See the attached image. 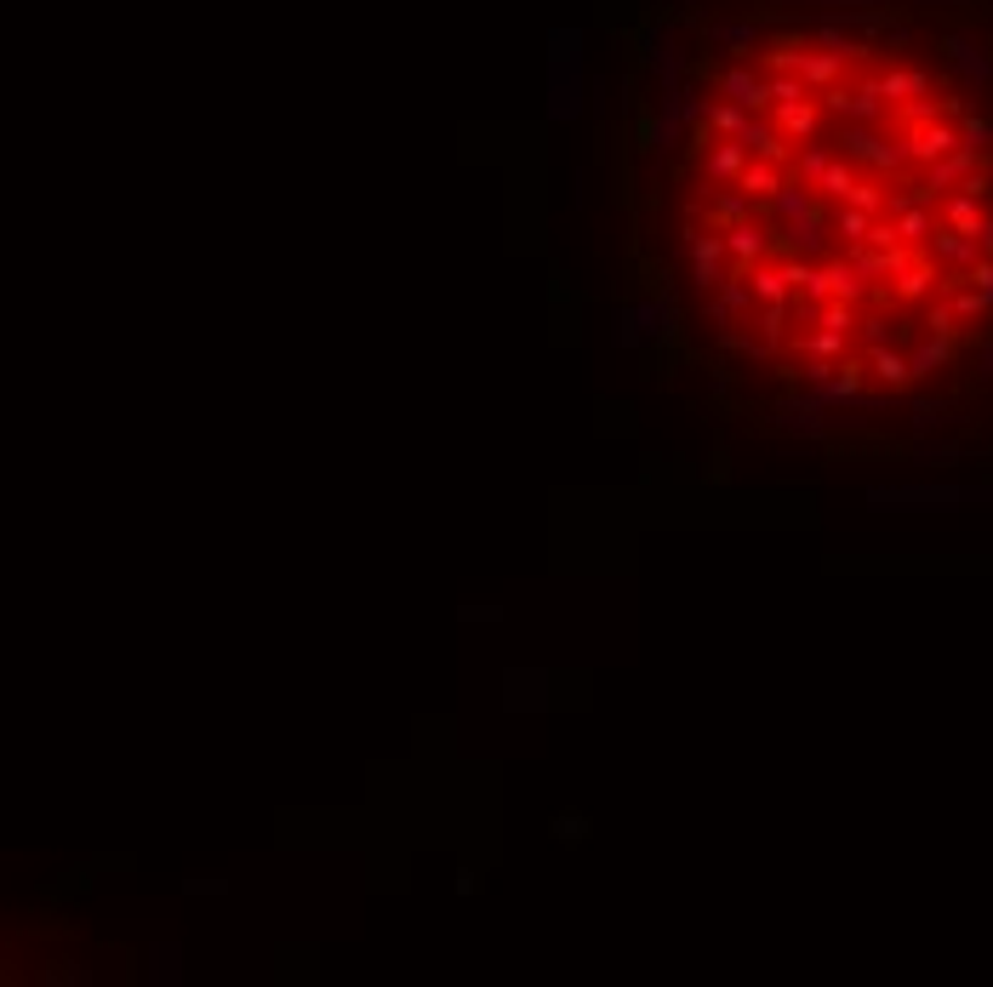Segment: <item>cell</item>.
<instances>
[{
  "instance_id": "4",
  "label": "cell",
  "mask_w": 993,
  "mask_h": 987,
  "mask_svg": "<svg viewBox=\"0 0 993 987\" xmlns=\"http://www.w3.org/2000/svg\"><path fill=\"white\" fill-rule=\"evenodd\" d=\"M839 155L856 160V166H874L879 177L902 171V166L913 160V155H908V138H902V143H885L874 126H846V132H839Z\"/></svg>"
},
{
  "instance_id": "39",
  "label": "cell",
  "mask_w": 993,
  "mask_h": 987,
  "mask_svg": "<svg viewBox=\"0 0 993 987\" xmlns=\"http://www.w3.org/2000/svg\"><path fill=\"white\" fill-rule=\"evenodd\" d=\"M834 160H839L834 148L811 138V148H800V155H794V171H800V183H811V189H817V183H823V171H828Z\"/></svg>"
},
{
  "instance_id": "33",
  "label": "cell",
  "mask_w": 993,
  "mask_h": 987,
  "mask_svg": "<svg viewBox=\"0 0 993 987\" xmlns=\"http://www.w3.org/2000/svg\"><path fill=\"white\" fill-rule=\"evenodd\" d=\"M879 92L890 97V104H902V97H925L931 74L925 69H890V74H879Z\"/></svg>"
},
{
  "instance_id": "24",
  "label": "cell",
  "mask_w": 993,
  "mask_h": 987,
  "mask_svg": "<svg viewBox=\"0 0 993 987\" xmlns=\"http://www.w3.org/2000/svg\"><path fill=\"white\" fill-rule=\"evenodd\" d=\"M828 263V281H834V297H846V302H868L874 297V281L862 274L851 258H823Z\"/></svg>"
},
{
  "instance_id": "51",
  "label": "cell",
  "mask_w": 993,
  "mask_h": 987,
  "mask_svg": "<svg viewBox=\"0 0 993 987\" xmlns=\"http://www.w3.org/2000/svg\"><path fill=\"white\" fill-rule=\"evenodd\" d=\"M457 622H503V605H457Z\"/></svg>"
},
{
  "instance_id": "35",
  "label": "cell",
  "mask_w": 993,
  "mask_h": 987,
  "mask_svg": "<svg viewBox=\"0 0 993 987\" xmlns=\"http://www.w3.org/2000/svg\"><path fill=\"white\" fill-rule=\"evenodd\" d=\"M874 212H862V206H834V235H846V246H868V235H874Z\"/></svg>"
},
{
  "instance_id": "20",
  "label": "cell",
  "mask_w": 993,
  "mask_h": 987,
  "mask_svg": "<svg viewBox=\"0 0 993 987\" xmlns=\"http://www.w3.org/2000/svg\"><path fill=\"white\" fill-rule=\"evenodd\" d=\"M702 302H708V320H714V325H731L736 314H754L759 309V297H754L748 281H725L714 297H702Z\"/></svg>"
},
{
  "instance_id": "53",
  "label": "cell",
  "mask_w": 993,
  "mask_h": 987,
  "mask_svg": "<svg viewBox=\"0 0 993 987\" xmlns=\"http://www.w3.org/2000/svg\"><path fill=\"white\" fill-rule=\"evenodd\" d=\"M885 337H890V320H885V314H868V320H862V343H868V348H879Z\"/></svg>"
},
{
  "instance_id": "52",
  "label": "cell",
  "mask_w": 993,
  "mask_h": 987,
  "mask_svg": "<svg viewBox=\"0 0 993 987\" xmlns=\"http://www.w3.org/2000/svg\"><path fill=\"white\" fill-rule=\"evenodd\" d=\"M965 281H971V286H977V292L988 297V309H993V258H982V263H977L971 274H965Z\"/></svg>"
},
{
  "instance_id": "37",
  "label": "cell",
  "mask_w": 993,
  "mask_h": 987,
  "mask_svg": "<svg viewBox=\"0 0 993 987\" xmlns=\"http://www.w3.org/2000/svg\"><path fill=\"white\" fill-rule=\"evenodd\" d=\"M856 183H862V177H856V160H846V155H839V160H834V166L823 171L817 194H823V200H834V206H839V200H846V194H851Z\"/></svg>"
},
{
  "instance_id": "40",
  "label": "cell",
  "mask_w": 993,
  "mask_h": 987,
  "mask_svg": "<svg viewBox=\"0 0 993 987\" xmlns=\"http://www.w3.org/2000/svg\"><path fill=\"white\" fill-rule=\"evenodd\" d=\"M800 69H805V40L800 35L777 40L771 52H766V74H800Z\"/></svg>"
},
{
  "instance_id": "9",
  "label": "cell",
  "mask_w": 993,
  "mask_h": 987,
  "mask_svg": "<svg viewBox=\"0 0 993 987\" xmlns=\"http://www.w3.org/2000/svg\"><path fill=\"white\" fill-rule=\"evenodd\" d=\"M828 235H834V217L817 206L800 223H782L777 229V258H823L828 251Z\"/></svg>"
},
{
  "instance_id": "6",
  "label": "cell",
  "mask_w": 993,
  "mask_h": 987,
  "mask_svg": "<svg viewBox=\"0 0 993 987\" xmlns=\"http://www.w3.org/2000/svg\"><path fill=\"white\" fill-rule=\"evenodd\" d=\"M714 92L731 97V104H743L748 115H771V109H777L766 74H759L754 63H725V69H714Z\"/></svg>"
},
{
  "instance_id": "11",
  "label": "cell",
  "mask_w": 993,
  "mask_h": 987,
  "mask_svg": "<svg viewBox=\"0 0 993 987\" xmlns=\"http://www.w3.org/2000/svg\"><path fill=\"white\" fill-rule=\"evenodd\" d=\"M748 143L743 138H714L697 155V166H702V177H708V189H725V183H743V171H748Z\"/></svg>"
},
{
  "instance_id": "8",
  "label": "cell",
  "mask_w": 993,
  "mask_h": 987,
  "mask_svg": "<svg viewBox=\"0 0 993 987\" xmlns=\"http://www.w3.org/2000/svg\"><path fill=\"white\" fill-rule=\"evenodd\" d=\"M554 691V674L543 668H508L503 674V714H543Z\"/></svg>"
},
{
  "instance_id": "12",
  "label": "cell",
  "mask_w": 993,
  "mask_h": 987,
  "mask_svg": "<svg viewBox=\"0 0 993 987\" xmlns=\"http://www.w3.org/2000/svg\"><path fill=\"white\" fill-rule=\"evenodd\" d=\"M936 46H942V58L954 63V74H959L965 86H988L993 81V52H982V40H971V35H942Z\"/></svg>"
},
{
  "instance_id": "48",
  "label": "cell",
  "mask_w": 993,
  "mask_h": 987,
  "mask_svg": "<svg viewBox=\"0 0 993 987\" xmlns=\"http://www.w3.org/2000/svg\"><path fill=\"white\" fill-rule=\"evenodd\" d=\"M480 884H486V879H480V868H474V863H457V879H451V896H457V902H474V896H480Z\"/></svg>"
},
{
  "instance_id": "26",
  "label": "cell",
  "mask_w": 993,
  "mask_h": 987,
  "mask_svg": "<svg viewBox=\"0 0 993 987\" xmlns=\"http://www.w3.org/2000/svg\"><path fill=\"white\" fill-rule=\"evenodd\" d=\"M143 959H149L143 976L155 982V987H177V982H184V948H177V942H149Z\"/></svg>"
},
{
  "instance_id": "49",
  "label": "cell",
  "mask_w": 993,
  "mask_h": 987,
  "mask_svg": "<svg viewBox=\"0 0 993 987\" xmlns=\"http://www.w3.org/2000/svg\"><path fill=\"white\" fill-rule=\"evenodd\" d=\"M959 138L971 143V148H988V143H993V120H982V115H965V120H959Z\"/></svg>"
},
{
  "instance_id": "23",
  "label": "cell",
  "mask_w": 993,
  "mask_h": 987,
  "mask_svg": "<svg viewBox=\"0 0 993 987\" xmlns=\"http://www.w3.org/2000/svg\"><path fill=\"white\" fill-rule=\"evenodd\" d=\"M908 423H913V435H942V428L954 423V406L942 394H913L908 400Z\"/></svg>"
},
{
  "instance_id": "50",
  "label": "cell",
  "mask_w": 993,
  "mask_h": 987,
  "mask_svg": "<svg viewBox=\"0 0 993 987\" xmlns=\"http://www.w3.org/2000/svg\"><path fill=\"white\" fill-rule=\"evenodd\" d=\"M846 360H800V383H828Z\"/></svg>"
},
{
  "instance_id": "56",
  "label": "cell",
  "mask_w": 993,
  "mask_h": 987,
  "mask_svg": "<svg viewBox=\"0 0 993 987\" xmlns=\"http://www.w3.org/2000/svg\"><path fill=\"white\" fill-rule=\"evenodd\" d=\"M971 502H993V479H977V486H971Z\"/></svg>"
},
{
  "instance_id": "31",
  "label": "cell",
  "mask_w": 993,
  "mask_h": 987,
  "mask_svg": "<svg viewBox=\"0 0 993 987\" xmlns=\"http://www.w3.org/2000/svg\"><path fill=\"white\" fill-rule=\"evenodd\" d=\"M748 286H754V297L759 302H788L794 297V286H788V274H782V263H754V274H748Z\"/></svg>"
},
{
  "instance_id": "42",
  "label": "cell",
  "mask_w": 993,
  "mask_h": 987,
  "mask_svg": "<svg viewBox=\"0 0 993 987\" xmlns=\"http://www.w3.org/2000/svg\"><path fill=\"white\" fill-rule=\"evenodd\" d=\"M817 325H828V332H856V302H846V297H828L823 309H817Z\"/></svg>"
},
{
  "instance_id": "13",
  "label": "cell",
  "mask_w": 993,
  "mask_h": 987,
  "mask_svg": "<svg viewBox=\"0 0 993 987\" xmlns=\"http://www.w3.org/2000/svg\"><path fill=\"white\" fill-rule=\"evenodd\" d=\"M925 251H931V263H948V274H971L982 263L977 235H959V229H948V223H936V235L925 240Z\"/></svg>"
},
{
  "instance_id": "28",
  "label": "cell",
  "mask_w": 993,
  "mask_h": 987,
  "mask_svg": "<svg viewBox=\"0 0 993 987\" xmlns=\"http://www.w3.org/2000/svg\"><path fill=\"white\" fill-rule=\"evenodd\" d=\"M908 360H913V377H936L942 366L954 360V337H936V332H925L920 343L908 348Z\"/></svg>"
},
{
  "instance_id": "15",
  "label": "cell",
  "mask_w": 993,
  "mask_h": 987,
  "mask_svg": "<svg viewBox=\"0 0 993 987\" xmlns=\"http://www.w3.org/2000/svg\"><path fill=\"white\" fill-rule=\"evenodd\" d=\"M759 206H771V200H754L743 183H725L714 200H708V229H731V223H748V217H759Z\"/></svg>"
},
{
  "instance_id": "27",
  "label": "cell",
  "mask_w": 993,
  "mask_h": 987,
  "mask_svg": "<svg viewBox=\"0 0 993 987\" xmlns=\"http://www.w3.org/2000/svg\"><path fill=\"white\" fill-rule=\"evenodd\" d=\"M548 840H554V845H589V840H594V817L577 811V805H566V811L548 817Z\"/></svg>"
},
{
  "instance_id": "16",
  "label": "cell",
  "mask_w": 993,
  "mask_h": 987,
  "mask_svg": "<svg viewBox=\"0 0 993 987\" xmlns=\"http://www.w3.org/2000/svg\"><path fill=\"white\" fill-rule=\"evenodd\" d=\"M771 120H777V132L788 143H811V138H817V126H823V104H817V97H794V104H777Z\"/></svg>"
},
{
  "instance_id": "19",
  "label": "cell",
  "mask_w": 993,
  "mask_h": 987,
  "mask_svg": "<svg viewBox=\"0 0 993 987\" xmlns=\"http://www.w3.org/2000/svg\"><path fill=\"white\" fill-rule=\"evenodd\" d=\"M959 143H965L959 126H942V120H936V126H920V132H908V155L925 160V166H936L942 155H954Z\"/></svg>"
},
{
  "instance_id": "34",
  "label": "cell",
  "mask_w": 993,
  "mask_h": 987,
  "mask_svg": "<svg viewBox=\"0 0 993 987\" xmlns=\"http://www.w3.org/2000/svg\"><path fill=\"white\" fill-rule=\"evenodd\" d=\"M839 69H846V52H805V86L811 92H828V86H839Z\"/></svg>"
},
{
  "instance_id": "14",
  "label": "cell",
  "mask_w": 993,
  "mask_h": 987,
  "mask_svg": "<svg viewBox=\"0 0 993 987\" xmlns=\"http://www.w3.org/2000/svg\"><path fill=\"white\" fill-rule=\"evenodd\" d=\"M743 143H748V155L754 160H771V166H794V155L800 148H788V138L777 132V120L771 115H748V126H743Z\"/></svg>"
},
{
  "instance_id": "5",
  "label": "cell",
  "mask_w": 993,
  "mask_h": 987,
  "mask_svg": "<svg viewBox=\"0 0 993 987\" xmlns=\"http://www.w3.org/2000/svg\"><path fill=\"white\" fill-rule=\"evenodd\" d=\"M862 383H868V354H862V360L851 354L828 383H805V400H811V406H823V412H856Z\"/></svg>"
},
{
  "instance_id": "32",
  "label": "cell",
  "mask_w": 993,
  "mask_h": 987,
  "mask_svg": "<svg viewBox=\"0 0 993 987\" xmlns=\"http://www.w3.org/2000/svg\"><path fill=\"white\" fill-rule=\"evenodd\" d=\"M708 40L725 46V52H736V58H748L759 46V23H708Z\"/></svg>"
},
{
  "instance_id": "47",
  "label": "cell",
  "mask_w": 993,
  "mask_h": 987,
  "mask_svg": "<svg viewBox=\"0 0 993 987\" xmlns=\"http://www.w3.org/2000/svg\"><path fill=\"white\" fill-rule=\"evenodd\" d=\"M228 891H235V884H228L223 873H212V879H184V896H189V902H206V896L217 902V896H228Z\"/></svg>"
},
{
  "instance_id": "41",
  "label": "cell",
  "mask_w": 993,
  "mask_h": 987,
  "mask_svg": "<svg viewBox=\"0 0 993 987\" xmlns=\"http://www.w3.org/2000/svg\"><path fill=\"white\" fill-rule=\"evenodd\" d=\"M708 126H714L720 138H743L748 109H743V104H731V97H714V109H708Z\"/></svg>"
},
{
  "instance_id": "55",
  "label": "cell",
  "mask_w": 993,
  "mask_h": 987,
  "mask_svg": "<svg viewBox=\"0 0 993 987\" xmlns=\"http://www.w3.org/2000/svg\"><path fill=\"white\" fill-rule=\"evenodd\" d=\"M977 246H982V258H993V217H988L982 229H977Z\"/></svg>"
},
{
  "instance_id": "21",
  "label": "cell",
  "mask_w": 993,
  "mask_h": 987,
  "mask_svg": "<svg viewBox=\"0 0 993 987\" xmlns=\"http://www.w3.org/2000/svg\"><path fill=\"white\" fill-rule=\"evenodd\" d=\"M988 200L982 194H971V189H954L948 200H942V223H948V229H959V235H977L982 223H988Z\"/></svg>"
},
{
  "instance_id": "29",
  "label": "cell",
  "mask_w": 993,
  "mask_h": 987,
  "mask_svg": "<svg viewBox=\"0 0 993 987\" xmlns=\"http://www.w3.org/2000/svg\"><path fill=\"white\" fill-rule=\"evenodd\" d=\"M890 223H897V235H902V246H925V240L936 235V223H942V212H931V206H925V200H913V206H908V212H897V217H890Z\"/></svg>"
},
{
  "instance_id": "43",
  "label": "cell",
  "mask_w": 993,
  "mask_h": 987,
  "mask_svg": "<svg viewBox=\"0 0 993 987\" xmlns=\"http://www.w3.org/2000/svg\"><path fill=\"white\" fill-rule=\"evenodd\" d=\"M925 332H936V337H954V332H959V314H954V297H948V292L931 297V309H925Z\"/></svg>"
},
{
  "instance_id": "22",
  "label": "cell",
  "mask_w": 993,
  "mask_h": 987,
  "mask_svg": "<svg viewBox=\"0 0 993 987\" xmlns=\"http://www.w3.org/2000/svg\"><path fill=\"white\" fill-rule=\"evenodd\" d=\"M817 206H823V194L811 189V183H782L777 200H771V217L777 223H800V217H811Z\"/></svg>"
},
{
  "instance_id": "2",
  "label": "cell",
  "mask_w": 993,
  "mask_h": 987,
  "mask_svg": "<svg viewBox=\"0 0 993 987\" xmlns=\"http://www.w3.org/2000/svg\"><path fill=\"white\" fill-rule=\"evenodd\" d=\"M862 502L874 514H954L959 502H971V486H954V479H902V486H868Z\"/></svg>"
},
{
  "instance_id": "3",
  "label": "cell",
  "mask_w": 993,
  "mask_h": 987,
  "mask_svg": "<svg viewBox=\"0 0 993 987\" xmlns=\"http://www.w3.org/2000/svg\"><path fill=\"white\" fill-rule=\"evenodd\" d=\"M582 115V35L554 29L548 35V120Z\"/></svg>"
},
{
  "instance_id": "38",
  "label": "cell",
  "mask_w": 993,
  "mask_h": 987,
  "mask_svg": "<svg viewBox=\"0 0 993 987\" xmlns=\"http://www.w3.org/2000/svg\"><path fill=\"white\" fill-rule=\"evenodd\" d=\"M782 183H788V177H782V166H771V160H748V171H743V189H748L754 200H777Z\"/></svg>"
},
{
  "instance_id": "25",
  "label": "cell",
  "mask_w": 993,
  "mask_h": 987,
  "mask_svg": "<svg viewBox=\"0 0 993 987\" xmlns=\"http://www.w3.org/2000/svg\"><path fill=\"white\" fill-rule=\"evenodd\" d=\"M913 463L920 468H931V474H942V468H959L965 463V451L954 445V440H936V435H913Z\"/></svg>"
},
{
  "instance_id": "46",
  "label": "cell",
  "mask_w": 993,
  "mask_h": 987,
  "mask_svg": "<svg viewBox=\"0 0 993 987\" xmlns=\"http://www.w3.org/2000/svg\"><path fill=\"white\" fill-rule=\"evenodd\" d=\"M885 200H890V194H885L879 183H856V189H851L846 200H839V206H862V212H874V217H885Z\"/></svg>"
},
{
  "instance_id": "30",
  "label": "cell",
  "mask_w": 993,
  "mask_h": 987,
  "mask_svg": "<svg viewBox=\"0 0 993 987\" xmlns=\"http://www.w3.org/2000/svg\"><path fill=\"white\" fill-rule=\"evenodd\" d=\"M936 292V269L931 263H913V269H902L897 281H890V297L897 302H925Z\"/></svg>"
},
{
  "instance_id": "54",
  "label": "cell",
  "mask_w": 993,
  "mask_h": 987,
  "mask_svg": "<svg viewBox=\"0 0 993 987\" xmlns=\"http://www.w3.org/2000/svg\"><path fill=\"white\" fill-rule=\"evenodd\" d=\"M977 371L993 377V337H982V348H977Z\"/></svg>"
},
{
  "instance_id": "18",
  "label": "cell",
  "mask_w": 993,
  "mask_h": 987,
  "mask_svg": "<svg viewBox=\"0 0 993 987\" xmlns=\"http://www.w3.org/2000/svg\"><path fill=\"white\" fill-rule=\"evenodd\" d=\"M868 371L879 377L885 389H897V394H908L913 383H920V377H913V360L902 348H890V343H879V348H868Z\"/></svg>"
},
{
  "instance_id": "17",
  "label": "cell",
  "mask_w": 993,
  "mask_h": 987,
  "mask_svg": "<svg viewBox=\"0 0 993 987\" xmlns=\"http://www.w3.org/2000/svg\"><path fill=\"white\" fill-rule=\"evenodd\" d=\"M788 348H794L800 360H851V332H828V325H817V332L788 337Z\"/></svg>"
},
{
  "instance_id": "7",
  "label": "cell",
  "mask_w": 993,
  "mask_h": 987,
  "mask_svg": "<svg viewBox=\"0 0 993 987\" xmlns=\"http://www.w3.org/2000/svg\"><path fill=\"white\" fill-rule=\"evenodd\" d=\"M982 166H988V155H982V148H971V143H959V148H954V155H942L936 166H925V183H920V189H913V200H925V206H931V200H936V194H948V189H959V183H965V177H971V171H982Z\"/></svg>"
},
{
  "instance_id": "1",
  "label": "cell",
  "mask_w": 993,
  "mask_h": 987,
  "mask_svg": "<svg viewBox=\"0 0 993 987\" xmlns=\"http://www.w3.org/2000/svg\"><path fill=\"white\" fill-rule=\"evenodd\" d=\"M674 337H679V302L669 286L651 292V297H634L611 314V343L623 354H640L646 343H674Z\"/></svg>"
},
{
  "instance_id": "44",
  "label": "cell",
  "mask_w": 993,
  "mask_h": 987,
  "mask_svg": "<svg viewBox=\"0 0 993 987\" xmlns=\"http://www.w3.org/2000/svg\"><path fill=\"white\" fill-rule=\"evenodd\" d=\"M948 297H954V314H959V320H988V314H993V309H988V297H982L971 281H959Z\"/></svg>"
},
{
  "instance_id": "45",
  "label": "cell",
  "mask_w": 993,
  "mask_h": 987,
  "mask_svg": "<svg viewBox=\"0 0 993 987\" xmlns=\"http://www.w3.org/2000/svg\"><path fill=\"white\" fill-rule=\"evenodd\" d=\"M766 86H771V104H794V97H811L805 74H766Z\"/></svg>"
},
{
  "instance_id": "10",
  "label": "cell",
  "mask_w": 993,
  "mask_h": 987,
  "mask_svg": "<svg viewBox=\"0 0 993 987\" xmlns=\"http://www.w3.org/2000/svg\"><path fill=\"white\" fill-rule=\"evenodd\" d=\"M646 63H651V74H657V86L662 92H674V86H685V52H679V40H674V29L669 23H651L646 29Z\"/></svg>"
},
{
  "instance_id": "36",
  "label": "cell",
  "mask_w": 993,
  "mask_h": 987,
  "mask_svg": "<svg viewBox=\"0 0 993 987\" xmlns=\"http://www.w3.org/2000/svg\"><path fill=\"white\" fill-rule=\"evenodd\" d=\"M788 320H794V297H788V302H759L754 325H759V337L777 348V343H788Z\"/></svg>"
}]
</instances>
